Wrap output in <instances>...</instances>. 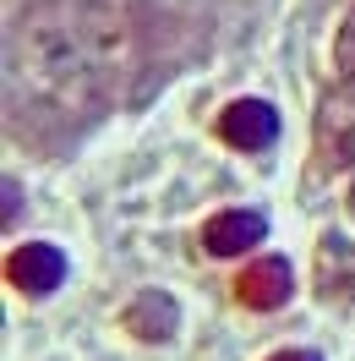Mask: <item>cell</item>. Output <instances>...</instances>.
<instances>
[{"instance_id": "8992f818", "label": "cell", "mask_w": 355, "mask_h": 361, "mask_svg": "<svg viewBox=\"0 0 355 361\" xmlns=\"http://www.w3.org/2000/svg\"><path fill=\"white\" fill-rule=\"evenodd\" d=\"M235 290H241V301L257 307V312L285 307L289 295H295V269H289L285 257H263V263H251V269L235 279Z\"/></svg>"}, {"instance_id": "7c38bea8", "label": "cell", "mask_w": 355, "mask_h": 361, "mask_svg": "<svg viewBox=\"0 0 355 361\" xmlns=\"http://www.w3.org/2000/svg\"><path fill=\"white\" fill-rule=\"evenodd\" d=\"M350 214H355V186H350Z\"/></svg>"}, {"instance_id": "9c48e42d", "label": "cell", "mask_w": 355, "mask_h": 361, "mask_svg": "<svg viewBox=\"0 0 355 361\" xmlns=\"http://www.w3.org/2000/svg\"><path fill=\"white\" fill-rule=\"evenodd\" d=\"M333 66H339V77H355V0H350V17L339 27V39H333Z\"/></svg>"}, {"instance_id": "30bf717a", "label": "cell", "mask_w": 355, "mask_h": 361, "mask_svg": "<svg viewBox=\"0 0 355 361\" xmlns=\"http://www.w3.org/2000/svg\"><path fill=\"white\" fill-rule=\"evenodd\" d=\"M0 214H6V225L23 219V186H17V180H6V192H0Z\"/></svg>"}, {"instance_id": "6da1fadb", "label": "cell", "mask_w": 355, "mask_h": 361, "mask_svg": "<svg viewBox=\"0 0 355 361\" xmlns=\"http://www.w3.org/2000/svg\"><path fill=\"white\" fill-rule=\"evenodd\" d=\"M11 55H17V77L27 88H99L120 61H126V27L115 17V6H93V0H49L33 6L17 33H11Z\"/></svg>"}, {"instance_id": "ba28073f", "label": "cell", "mask_w": 355, "mask_h": 361, "mask_svg": "<svg viewBox=\"0 0 355 361\" xmlns=\"http://www.w3.org/2000/svg\"><path fill=\"white\" fill-rule=\"evenodd\" d=\"M317 290L328 301H355V241L344 235L317 241Z\"/></svg>"}, {"instance_id": "7a4b0ae2", "label": "cell", "mask_w": 355, "mask_h": 361, "mask_svg": "<svg viewBox=\"0 0 355 361\" xmlns=\"http://www.w3.org/2000/svg\"><path fill=\"white\" fill-rule=\"evenodd\" d=\"M317 159L323 170H350L355 164V77H339V88L317 104Z\"/></svg>"}, {"instance_id": "52a82bcc", "label": "cell", "mask_w": 355, "mask_h": 361, "mask_svg": "<svg viewBox=\"0 0 355 361\" xmlns=\"http://www.w3.org/2000/svg\"><path fill=\"white\" fill-rule=\"evenodd\" d=\"M126 329H132L137 339H148V345L175 339V329H180L175 295H164V290H137L132 301H126Z\"/></svg>"}, {"instance_id": "277c9868", "label": "cell", "mask_w": 355, "mask_h": 361, "mask_svg": "<svg viewBox=\"0 0 355 361\" xmlns=\"http://www.w3.org/2000/svg\"><path fill=\"white\" fill-rule=\"evenodd\" d=\"M6 279L17 285L23 295H49L61 279H66V257L49 247V241H27L6 257Z\"/></svg>"}, {"instance_id": "8fae6325", "label": "cell", "mask_w": 355, "mask_h": 361, "mask_svg": "<svg viewBox=\"0 0 355 361\" xmlns=\"http://www.w3.org/2000/svg\"><path fill=\"white\" fill-rule=\"evenodd\" d=\"M268 361H323L317 350H279V356H268Z\"/></svg>"}, {"instance_id": "3957f363", "label": "cell", "mask_w": 355, "mask_h": 361, "mask_svg": "<svg viewBox=\"0 0 355 361\" xmlns=\"http://www.w3.org/2000/svg\"><path fill=\"white\" fill-rule=\"evenodd\" d=\"M219 137L230 148H241V154H263V148H273V137H279V110L268 99H235L219 115Z\"/></svg>"}, {"instance_id": "5b68a950", "label": "cell", "mask_w": 355, "mask_h": 361, "mask_svg": "<svg viewBox=\"0 0 355 361\" xmlns=\"http://www.w3.org/2000/svg\"><path fill=\"white\" fill-rule=\"evenodd\" d=\"M263 235H268V219L257 208H230V214H213V219L202 225V247L213 252V257H241V252H251Z\"/></svg>"}]
</instances>
